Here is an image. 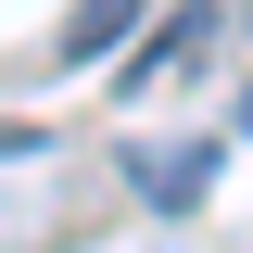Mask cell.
Returning a JSON list of instances; mask_svg holds the SVG:
<instances>
[{"instance_id": "1", "label": "cell", "mask_w": 253, "mask_h": 253, "mask_svg": "<svg viewBox=\"0 0 253 253\" xmlns=\"http://www.w3.org/2000/svg\"><path fill=\"white\" fill-rule=\"evenodd\" d=\"M126 190H139L152 215H190V203L215 190V139H152V152L126 165Z\"/></svg>"}, {"instance_id": "2", "label": "cell", "mask_w": 253, "mask_h": 253, "mask_svg": "<svg viewBox=\"0 0 253 253\" xmlns=\"http://www.w3.org/2000/svg\"><path fill=\"white\" fill-rule=\"evenodd\" d=\"M215 38H228V13H215V0H190L177 26H165L139 63H126V89H177V76H203V51H215Z\"/></svg>"}, {"instance_id": "3", "label": "cell", "mask_w": 253, "mask_h": 253, "mask_svg": "<svg viewBox=\"0 0 253 253\" xmlns=\"http://www.w3.org/2000/svg\"><path fill=\"white\" fill-rule=\"evenodd\" d=\"M139 13H152V0H76V13H63V38H51V51H63V63H101V51H114L126 26H139Z\"/></svg>"}, {"instance_id": "4", "label": "cell", "mask_w": 253, "mask_h": 253, "mask_svg": "<svg viewBox=\"0 0 253 253\" xmlns=\"http://www.w3.org/2000/svg\"><path fill=\"white\" fill-rule=\"evenodd\" d=\"M0 165H51V139L38 126H0Z\"/></svg>"}, {"instance_id": "5", "label": "cell", "mask_w": 253, "mask_h": 253, "mask_svg": "<svg viewBox=\"0 0 253 253\" xmlns=\"http://www.w3.org/2000/svg\"><path fill=\"white\" fill-rule=\"evenodd\" d=\"M241 126H253V89H241Z\"/></svg>"}]
</instances>
